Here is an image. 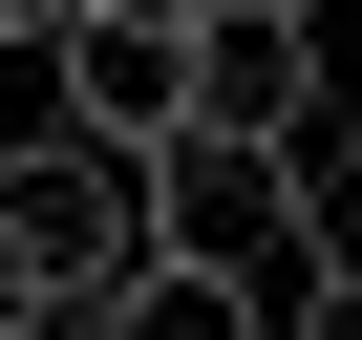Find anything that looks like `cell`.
<instances>
[{
    "label": "cell",
    "mask_w": 362,
    "mask_h": 340,
    "mask_svg": "<svg viewBox=\"0 0 362 340\" xmlns=\"http://www.w3.org/2000/svg\"><path fill=\"white\" fill-rule=\"evenodd\" d=\"M128 255H149V149L128 128H64V107L0 128V277H22L43 319H86Z\"/></svg>",
    "instance_id": "1"
},
{
    "label": "cell",
    "mask_w": 362,
    "mask_h": 340,
    "mask_svg": "<svg viewBox=\"0 0 362 340\" xmlns=\"http://www.w3.org/2000/svg\"><path fill=\"white\" fill-rule=\"evenodd\" d=\"M0 43H43V0H0Z\"/></svg>",
    "instance_id": "8"
},
{
    "label": "cell",
    "mask_w": 362,
    "mask_h": 340,
    "mask_svg": "<svg viewBox=\"0 0 362 340\" xmlns=\"http://www.w3.org/2000/svg\"><path fill=\"white\" fill-rule=\"evenodd\" d=\"M149 255H214V277L298 298V277H320L298 149H277V128H170V149H149Z\"/></svg>",
    "instance_id": "2"
},
{
    "label": "cell",
    "mask_w": 362,
    "mask_h": 340,
    "mask_svg": "<svg viewBox=\"0 0 362 340\" xmlns=\"http://www.w3.org/2000/svg\"><path fill=\"white\" fill-rule=\"evenodd\" d=\"M341 128H362V0H341Z\"/></svg>",
    "instance_id": "7"
},
{
    "label": "cell",
    "mask_w": 362,
    "mask_h": 340,
    "mask_svg": "<svg viewBox=\"0 0 362 340\" xmlns=\"http://www.w3.org/2000/svg\"><path fill=\"white\" fill-rule=\"evenodd\" d=\"M43 107L170 149V128H192V0H64V22H43Z\"/></svg>",
    "instance_id": "3"
},
{
    "label": "cell",
    "mask_w": 362,
    "mask_h": 340,
    "mask_svg": "<svg viewBox=\"0 0 362 340\" xmlns=\"http://www.w3.org/2000/svg\"><path fill=\"white\" fill-rule=\"evenodd\" d=\"M277 340H362V255H320V277L277 298Z\"/></svg>",
    "instance_id": "6"
},
{
    "label": "cell",
    "mask_w": 362,
    "mask_h": 340,
    "mask_svg": "<svg viewBox=\"0 0 362 340\" xmlns=\"http://www.w3.org/2000/svg\"><path fill=\"white\" fill-rule=\"evenodd\" d=\"M341 107V0H192V128H320Z\"/></svg>",
    "instance_id": "4"
},
{
    "label": "cell",
    "mask_w": 362,
    "mask_h": 340,
    "mask_svg": "<svg viewBox=\"0 0 362 340\" xmlns=\"http://www.w3.org/2000/svg\"><path fill=\"white\" fill-rule=\"evenodd\" d=\"M86 340H277V298L214 277V255H128V277L86 298Z\"/></svg>",
    "instance_id": "5"
}]
</instances>
